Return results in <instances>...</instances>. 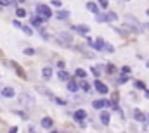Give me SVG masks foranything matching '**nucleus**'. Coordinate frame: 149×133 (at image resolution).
I'll return each instance as SVG.
<instances>
[{
	"label": "nucleus",
	"mask_w": 149,
	"mask_h": 133,
	"mask_svg": "<svg viewBox=\"0 0 149 133\" xmlns=\"http://www.w3.org/2000/svg\"><path fill=\"white\" fill-rule=\"evenodd\" d=\"M52 133H57V131H52Z\"/></svg>",
	"instance_id": "43"
},
{
	"label": "nucleus",
	"mask_w": 149,
	"mask_h": 133,
	"mask_svg": "<svg viewBox=\"0 0 149 133\" xmlns=\"http://www.w3.org/2000/svg\"><path fill=\"white\" fill-rule=\"evenodd\" d=\"M87 9H89L92 14H95V16H97V14H101V12H99V7H97V4H94V2H89V4H87Z\"/></svg>",
	"instance_id": "13"
},
{
	"label": "nucleus",
	"mask_w": 149,
	"mask_h": 133,
	"mask_svg": "<svg viewBox=\"0 0 149 133\" xmlns=\"http://www.w3.org/2000/svg\"><path fill=\"white\" fill-rule=\"evenodd\" d=\"M78 88H80V85H78L76 81H70V83H68V90H70V92H75V93H76Z\"/></svg>",
	"instance_id": "14"
},
{
	"label": "nucleus",
	"mask_w": 149,
	"mask_h": 133,
	"mask_svg": "<svg viewBox=\"0 0 149 133\" xmlns=\"http://www.w3.org/2000/svg\"><path fill=\"white\" fill-rule=\"evenodd\" d=\"M23 31H25V35H28V36L33 35V30H31L30 26H23Z\"/></svg>",
	"instance_id": "22"
},
{
	"label": "nucleus",
	"mask_w": 149,
	"mask_h": 133,
	"mask_svg": "<svg viewBox=\"0 0 149 133\" xmlns=\"http://www.w3.org/2000/svg\"><path fill=\"white\" fill-rule=\"evenodd\" d=\"M12 24H14L16 28H19V30H23V24H21V23H19L17 19H14V21H12Z\"/></svg>",
	"instance_id": "29"
},
{
	"label": "nucleus",
	"mask_w": 149,
	"mask_h": 133,
	"mask_svg": "<svg viewBox=\"0 0 149 133\" xmlns=\"http://www.w3.org/2000/svg\"><path fill=\"white\" fill-rule=\"evenodd\" d=\"M19 102L25 104V105H33L35 104V97H31L28 92H21L19 93Z\"/></svg>",
	"instance_id": "2"
},
{
	"label": "nucleus",
	"mask_w": 149,
	"mask_h": 133,
	"mask_svg": "<svg viewBox=\"0 0 149 133\" xmlns=\"http://www.w3.org/2000/svg\"><path fill=\"white\" fill-rule=\"evenodd\" d=\"M108 5H109V2H108V0H99V7H102V9H108Z\"/></svg>",
	"instance_id": "24"
},
{
	"label": "nucleus",
	"mask_w": 149,
	"mask_h": 133,
	"mask_svg": "<svg viewBox=\"0 0 149 133\" xmlns=\"http://www.w3.org/2000/svg\"><path fill=\"white\" fill-rule=\"evenodd\" d=\"M146 14H147V16H149V9H147V11H146Z\"/></svg>",
	"instance_id": "41"
},
{
	"label": "nucleus",
	"mask_w": 149,
	"mask_h": 133,
	"mask_svg": "<svg viewBox=\"0 0 149 133\" xmlns=\"http://www.w3.org/2000/svg\"><path fill=\"white\" fill-rule=\"evenodd\" d=\"M101 123L104 126L109 124V113H108V111H101Z\"/></svg>",
	"instance_id": "9"
},
{
	"label": "nucleus",
	"mask_w": 149,
	"mask_h": 133,
	"mask_svg": "<svg viewBox=\"0 0 149 133\" xmlns=\"http://www.w3.org/2000/svg\"><path fill=\"white\" fill-rule=\"evenodd\" d=\"M0 5H11V0H0Z\"/></svg>",
	"instance_id": "32"
},
{
	"label": "nucleus",
	"mask_w": 149,
	"mask_h": 133,
	"mask_svg": "<svg viewBox=\"0 0 149 133\" xmlns=\"http://www.w3.org/2000/svg\"><path fill=\"white\" fill-rule=\"evenodd\" d=\"M25 55H35V49H25Z\"/></svg>",
	"instance_id": "27"
},
{
	"label": "nucleus",
	"mask_w": 149,
	"mask_h": 133,
	"mask_svg": "<svg viewBox=\"0 0 149 133\" xmlns=\"http://www.w3.org/2000/svg\"><path fill=\"white\" fill-rule=\"evenodd\" d=\"M9 133H17V128H16V126H12V128L9 130Z\"/></svg>",
	"instance_id": "36"
},
{
	"label": "nucleus",
	"mask_w": 149,
	"mask_h": 133,
	"mask_svg": "<svg viewBox=\"0 0 149 133\" xmlns=\"http://www.w3.org/2000/svg\"><path fill=\"white\" fill-rule=\"evenodd\" d=\"M42 23H44V19H42L40 16H33V17H31V26L40 28V26H42Z\"/></svg>",
	"instance_id": "11"
},
{
	"label": "nucleus",
	"mask_w": 149,
	"mask_h": 133,
	"mask_svg": "<svg viewBox=\"0 0 149 133\" xmlns=\"http://www.w3.org/2000/svg\"><path fill=\"white\" fill-rule=\"evenodd\" d=\"M146 97H147V99H149V90H146Z\"/></svg>",
	"instance_id": "39"
},
{
	"label": "nucleus",
	"mask_w": 149,
	"mask_h": 133,
	"mask_svg": "<svg viewBox=\"0 0 149 133\" xmlns=\"http://www.w3.org/2000/svg\"><path fill=\"white\" fill-rule=\"evenodd\" d=\"M146 66H147V69H149V61H147V62H146Z\"/></svg>",
	"instance_id": "40"
},
{
	"label": "nucleus",
	"mask_w": 149,
	"mask_h": 133,
	"mask_svg": "<svg viewBox=\"0 0 149 133\" xmlns=\"http://www.w3.org/2000/svg\"><path fill=\"white\" fill-rule=\"evenodd\" d=\"M134 119H135V121H140V123H144V121H146L147 118H146V114L142 113V111L135 109V111H134Z\"/></svg>",
	"instance_id": "8"
},
{
	"label": "nucleus",
	"mask_w": 149,
	"mask_h": 133,
	"mask_svg": "<svg viewBox=\"0 0 149 133\" xmlns=\"http://www.w3.org/2000/svg\"><path fill=\"white\" fill-rule=\"evenodd\" d=\"M68 17H70V11H59V12H57V19H59V21H61V19L64 21V19H68Z\"/></svg>",
	"instance_id": "16"
},
{
	"label": "nucleus",
	"mask_w": 149,
	"mask_h": 133,
	"mask_svg": "<svg viewBox=\"0 0 149 133\" xmlns=\"http://www.w3.org/2000/svg\"><path fill=\"white\" fill-rule=\"evenodd\" d=\"M109 14V17H111V21H115V19H118V14L116 12H108Z\"/></svg>",
	"instance_id": "31"
},
{
	"label": "nucleus",
	"mask_w": 149,
	"mask_h": 133,
	"mask_svg": "<svg viewBox=\"0 0 149 133\" xmlns=\"http://www.w3.org/2000/svg\"><path fill=\"white\" fill-rule=\"evenodd\" d=\"M95 21H97V23H109L111 17H109V14H97Z\"/></svg>",
	"instance_id": "10"
},
{
	"label": "nucleus",
	"mask_w": 149,
	"mask_h": 133,
	"mask_svg": "<svg viewBox=\"0 0 149 133\" xmlns=\"http://www.w3.org/2000/svg\"><path fill=\"white\" fill-rule=\"evenodd\" d=\"M42 76H44L45 80H49L52 76V69L50 68H44V69H42Z\"/></svg>",
	"instance_id": "18"
},
{
	"label": "nucleus",
	"mask_w": 149,
	"mask_h": 133,
	"mask_svg": "<svg viewBox=\"0 0 149 133\" xmlns=\"http://www.w3.org/2000/svg\"><path fill=\"white\" fill-rule=\"evenodd\" d=\"M57 78H59V80H62V81H66V80H70V74H68L66 71L59 69V73H57Z\"/></svg>",
	"instance_id": "17"
},
{
	"label": "nucleus",
	"mask_w": 149,
	"mask_h": 133,
	"mask_svg": "<svg viewBox=\"0 0 149 133\" xmlns=\"http://www.w3.org/2000/svg\"><path fill=\"white\" fill-rule=\"evenodd\" d=\"M106 50H108V52H115V49H113L111 45H108V47H106Z\"/></svg>",
	"instance_id": "37"
},
{
	"label": "nucleus",
	"mask_w": 149,
	"mask_h": 133,
	"mask_svg": "<svg viewBox=\"0 0 149 133\" xmlns=\"http://www.w3.org/2000/svg\"><path fill=\"white\" fill-rule=\"evenodd\" d=\"M80 86L83 88L85 92H90V83H87V81H81V85H80Z\"/></svg>",
	"instance_id": "21"
},
{
	"label": "nucleus",
	"mask_w": 149,
	"mask_h": 133,
	"mask_svg": "<svg viewBox=\"0 0 149 133\" xmlns=\"http://www.w3.org/2000/svg\"><path fill=\"white\" fill-rule=\"evenodd\" d=\"M16 2H19V4H23V2H26V0H16Z\"/></svg>",
	"instance_id": "38"
},
{
	"label": "nucleus",
	"mask_w": 149,
	"mask_h": 133,
	"mask_svg": "<svg viewBox=\"0 0 149 133\" xmlns=\"http://www.w3.org/2000/svg\"><path fill=\"white\" fill-rule=\"evenodd\" d=\"M106 47H108V45H106V41L102 38H97L95 40V50H104Z\"/></svg>",
	"instance_id": "12"
},
{
	"label": "nucleus",
	"mask_w": 149,
	"mask_h": 133,
	"mask_svg": "<svg viewBox=\"0 0 149 133\" xmlns=\"http://www.w3.org/2000/svg\"><path fill=\"white\" fill-rule=\"evenodd\" d=\"M92 74L99 78V76H101V68H92Z\"/></svg>",
	"instance_id": "25"
},
{
	"label": "nucleus",
	"mask_w": 149,
	"mask_h": 133,
	"mask_svg": "<svg viewBox=\"0 0 149 133\" xmlns=\"http://www.w3.org/2000/svg\"><path fill=\"white\" fill-rule=\"evenodd\" d=\"M125 2H130V0H125Z\"/></svg>",
	"instance_id": "42"
},
{
	"label": "nucleus",
	"mask_w": 149,
	"mask_h": 133,
	"mask_svg": "<svg viewBox=\"0 0 149 133\" xmlns=\"http://www.w3.org/2000/svg\"><path fill=\"white\" fill-rule=\"evenodd\" d=\"M35 11H36V16H40L42 19L52 17V11H50V7H49L47 4H38V5L35 7Z\"/></svg>",
	"instance_id": "1"
},
{
	"label": "nucleus",
	"mask_w": 149,
	"mask_h": 133,
	"mask_svg": "<svg viewBox=\"0 0 149 133\" xmlns=\"http://www.w3.org/2000/svg\"><path fill=\"white\" fill-rule=\"evenodd\" d=\"M52 124H54L52 118H44V119H42V126H44V128H52Z\"/></svg>",
	"instance_id": "15"
},
{
	"label": "nucleus",
	"mask_w": 149,
	"mask_h": 133,
	"mask_svg": "<svg viewBox=\"0 0 149 133\" xmlns=\"http://www.w3.org/2000/svg\"><path fill=\"white\" fill-rule=\"evenodd\" d=\"M52 5L54 7H61V0H52Z\"/></svg>",
	"instance_id": "33"
},
{
	"label": "nucleus",
	"mask_w": 149,
	"mask_h": 133,
	"mask_svg": "<svg viewBox=\"0 0 149 133\" xmlns=\"http://www.w3.org/2000/svg\"><path fill=\"white\" fill-rule=\"evenodd\" d=\"M87 118V111H83V109H78V111H75V119L81 124L83 123V119Z\"/></svg>",
	"instance_id": "6"
},
{
	"label": "nucleus",
	"mask_w": 149,
	"mask_h": 133,
	"mask_svg": "<svg viewBox=\"0 0 149 133\" xmlns=\"http://www.w3.org/2000/svg\"><path fill=\"white\" fill-rule=\"evenodd\" d=\"M147 121H149V118H147Z\"/></svg>",
	"instance_id": "44"
},
{
	"label": "nucleus",
	"mask_w": 149,
	"mask_h": 133,
	"mask_svg": "<svg viewBox=\"0 0 149 133\" xmlns=\"http://www.w3.org/2000/svg\"><path fill=\"white\" fill-rule=\"evenodd\" d=\"M106 105H111V102L106 100V99H101V100H94V102H92V107H94V109H102V107H106Z\"/></svg>",
	"instance_id": "5"
},
{
	"label": "nucleus",
	"mask_w": 149,
	"mask_h": 133,
	"mask_svg": "<svg viewBox=\"0 0 149 133\" xmlns=\"http://www.w3.org/2000/svg\"><path fill=\"white\" fill-rule=\"evenodd\" d=\"M135 88H139V90H146V83L140 81V80H137L135 81Z\"/></svg>",
	"instance_id": "19"
},
{
	"label": "nucleus",
	"mask_w": 149,
	"mask_h": 133,
	"mask_svg": "<svg viewBox=\"0 0 149 133\" xmlns=\"http://www.w3.org/2000/svg\"><path fill=\"white\" fill-rule=\"evenodd\" d=\"M75 74H76L78 78H85V76H87V71H85V69H76Z\"/></svg>",
	"instance_id": "20"
},
{
	"label": "nucleus",
	"mask_w": 149,
	"mask_h": 133,
	"mask_svg": "<svg viewBox=\"0 0 149 133\" xmlns=\"http://www.w3.org/2000/svg\"><path fill=\"white\" fill-rule=\"evenodd\" d=\"M42 38H44V40H49V38H50V36H49V35H47V33H44V31H42Z\"/></svg>",
	"instance_id": "35"
},
{
	"label": "nucleus",
	"mask_w": 149,
	"mask_h": 133,
	"mask_svg": "<svg viewBox=\"0 0 149 133\" xmlns=\"http://www.w3.org/2000/svg\"><path fill=\"white\" fill-rule=\"evenodd\" d=\"M56 102H57V104H61V105H64V104H66V100H64V99H56Z\"/></svg>",
	"instance_id": "34"
},
{
	"label": "nucleus",
	"mask_w": 149,
	"mask_h": 133,
	"mask_svg": "<svg viewBox=\"0 0 149 133\" xmlns=\"http://www.w3.org/2000/svg\"><path fill=\"white\" fill-rule=\"evenodd\" d=\"M73 31H76V33H80V35H89L90 28H89L87 24H76V26H73Z\"/></svg>",
	"instance_id": "4"
},
{
	"label": "nucleus",
	"mask_w": 149,
	"mask_h": 133,
	"mask_svg": "<svg viewBox=\"0 0 149 133\" xmlns=\"http://www.w3.org/2000/svg\"><path fill=\"white\" fill-rule=\"evenodd\" d=\"M121 71H123V74H128V73H132V69L128 68V66H123V68H121Z\"/></svg>",
	"instance_id": "28"
},
{
	"label": "nucleus",
	"mask_w": 149,
	"mask_h": 133,
	"mask_svg": "<svg viewBox=\"0 0 149 133\" xmlns=\"http://www.w3.org/2000/svg\"><path fill=\"white\" fill-rule=\"evenodd\" d=\"M126 81H128V76H126V74H123V76L118 78V83H126Z\"/></svg>",
	"instance_id": "26"
},
{
	"label": "nucleus",
	"mask_w": 149,
	"mask_h": 133,
	"mask_svg": "<svg viewBox=\"0 0 149 133\" xmlns=\"http://www.w3.org/2000/svg\"><path fill=\"white\" fill-rule=\"evenodd\" d=\"M115 71H116L115 66H113V64H108V73H115Z\"/></svg>",
	"instance_id": "30"
},
{
	"label": "nucleus",
	"mask_w": 149,
	"mask_h": 133,
	"mask_svg": "<svg viewBox=\"0 0 149 133\" xmlns=\"http://www.w3.org/2000/svg\"><path fill=\"white\" fill-rule=\"evenodd\" d=\"M2 97H5V99H12V97H16L14 88H11V86H5L4 90H2Z\"/></svg>",
	"instance_id": "7"
},
{
	"label": "nucleus",
	"mask_w": 149,
	"mask_h": 133,
	"mask_svg": "<svg viewBox=\"0 0 149 133\" xmlns=\"http://www.w3.org/2000/svg\"><path fill=\"white\" fill-rule=\"evenodd\" d=\"M94 85H95V90H97L99 93H102V95L109 92V88H108V85H104V83H102V81H99V80H95V81H94Z\"/></svg>",
	"instance_id": "3"
},
{
	"label": "nucleus",
	"mask_w": 149,
	"mask_h": 133,
	"mask_svg": "<svg viewBox=\"0 0 149 133\" xmlns=\"http://www.w3.org/2000/svg\"><path fill=\"white\" fill-rule=\"evenodd\" d=\"M16 16H17V17H25V16H26V11H25V9H17V11H16Z\"/></svg>",
	"instance_id": "23"
}]
</instances>
